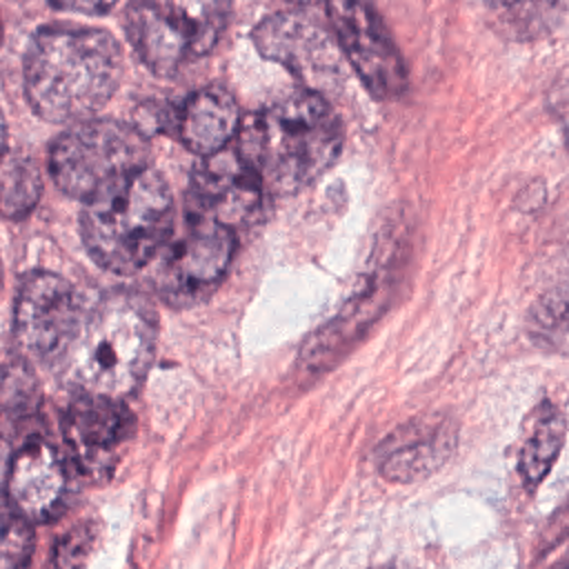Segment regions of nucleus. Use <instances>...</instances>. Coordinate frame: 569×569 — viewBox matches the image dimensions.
Wrapping results in <instances>:
<instances>
[{
    "mask_svg": "<svg viewBox=\"0 0 569 569\" xmlns=\"http://www.w3.org/2000/svg\"><path fill=\"white\" fill-rule=\"evenodd\" d=\"M327 16L336 42L371 96H400L407 87L405 62L373 7L367 0H327Z\"/></svg>",
    "mask_w": 569,
    "mask_h": 569,
    "instance_id": "9",
    "label": "nucleus"
},
{
    "mask_svg": "<svg viewBox=\"0 0 569 569\" xmlns=\"http://www.w3.org/2000/svg\"><path fill=\"white\" fill-rule=\"evenodd\" d=\"M456 447L447 418H420L398 427L380 445V473L391 482H413L436 471Z\"/></svg>",
    "mask_w": 569,
    "mask_h": 569,
    "instance_id": "14",
    "label": "nucleus"
},
{
    "mask_svg": "<svg viewBox=\"0 0 569 569\" xmlns=\"http://www.w3.org/2000/svg\"><path fill=\"white\" fill-rule=\"evenodd\" d=\"M122 78L118 40L89 27L49 24L24 53V93L49 122H82L100 111Z\"/></svg>",
    "mask_w": 569,
    "mask_h": 569,
    "instance_id": "2",
    "label": "nucleus"
},
{
    "mask_svg": "<svg viewBox=\"0 0 569 569\" xmlns=\"http://www.w3.org/2000/svg\"><path fill=\"white\" fill-rule=\"evenodd\" d=\"M287 2H293V4H313L318 0H287Z\"/></svg>",
    "mask_w": 569,
    "mask_h": 569,
    "instance_id": "28",
    "label": "nucleus"
},
{
    "mask_svg": "<svg viewBox=\"0 0 569 569\" xmlns=\"http://www.w3.org/2000/svg\"><path fill=\"white\" fill-rule=\"evenodd\" d=\"M262 182L236 149L202 158L189 187V213L216 220L236 231L251 222L262 204Z\"/></svg>",
    "mask_w": 569,
    "mask_h": 569,
    "instance_id": "12",
    "label": "nucleus"
},
{
    "mask_svg": "<svg viewBox=\"0 0 569 569\" xmlns=\"http://www.w3.org/2000/svg\"><path fill=\"white\" fill-rule=\"evenodd\" d=\"M91 529L78 527L64 536V540L58 547V567L60 569H76L87 558V551L91 547Z\"/></svg>",
    "mask_w": 569,
    "mask_h": 569,
    "instance_id": "21",
    "label": "nucleus"
},
{
    "mask_svg": "<svg viewBox=\"0 0 569 569\" xmlns=\"http://www.w3.org/2000/svg\"><path fill=\"white\" fill-rule=\"evenodd\" d=\"M62 433L76 467L96 480L109 478L133 433V416L124 400L76 396L64 409Z\"/></svg>",
    "mask_w": 569,
    "mask_h": 569,
    "instance_id": "11",
    "label": "nucleus"
},
{
    "mask_svg": "<svg viewBox=\"0 0 569 569\" xmlns=\"http://www.w3.org/2000/svg\"><path fill=\"white\" fill-rule=\"evenodd\" d=\"M236 251V231L202 218L187 216L178 238H169L160 251L156 289L171 307H189L216 289Z\"/></svg>",
    "mask_w": 569,
    "mask_h": 569,
    "instance_id": "7",
    "label": "nucleus"
},
{
    "mask_svg": "<svg viewBox=\"0 0 569 569\" xmlns=\"http://www.w3.org/2000/svg\"><path fill=\"white\" fill-rule=\"evenodd\" d=\"M553 569H569V556H567V558H562Z\"/></svg>",
    "mask_w": 569,
    "mask_h": 569,
    "instance_id": "26",
    "label": "nucleus"
},
{
    "mask_svg": "<svg viewBox=\"0 0 569 569\" xmlns=\"http://www.w3.org/2000/svg\"><path fill=\"white\" fill-rule=\"evenodd\" d=\"M7 153V122H4V113L0 109V158Z\"/></svg>",
    "mask_w": 569,
    "mask_h": 569,
    "instance_id": "25",
    "label": "nucleus"
},
{
    "mask_svg": "<svg viewBox=\"0 0 569 569\" xmlns=\"http://www.w3.org/2000/svg\"><path fill=\"white\" fill-rule=\"evenodd\" d=\"M173 196L162 173L147 167L84 202L80 233L87 253L111 273H136L173 233Z\"/></svg>",
    "mask_w": 569,
    "mask_h": 569,
    "instance_id": "4",
    "label": "nucleus"
},
{
    "mask_svg": "<svg viewBox=\"0 0 569 569\" xmlns=\"http://www.w3.org/2000/svg\"><path fill=\"white\" fill-rule=\"evenodd\" d=\"M149 160V140L136 124L89 118L53 140L49 171L60 191L87 202L113 182L147 169Z\"/></svg>",
    "mask_w": 569,
    "mask_h": 569,
    "instance_id": "5",
    "label": "nucleus"
},
{
    "mask_svg": "<svg viewBox=\"0 0 569 569\" xmlns=\"http://www.w3.org/2000/svg\"><path fill=\"white\" fill-rule=\"evenodd\" d=\"M158 340L153 302L133 289H113L87 313L51 365L78 396L124 400L147 376Z\"/></svg>",
    "mask_w": 569,
    "mask_h": 569,
    "instance_id": "1",
    "label": "nucleus"
},
{
    "mask_svg": "<svg viewBox=\"0 0 569 569\" xmlns=\"http://www.w3.org/2000/svg\"><path fill=\"white\" fill-rule=\"evenodd\" d=\"M229 18V0H129L127 36L149 71L173 76L209 53Z\"/></svg>",
    "mask_w": 569,
    "mask_h": 569,
    "instance_id": "6",
    "label": "nucleus"
},
{
    "mask_svg": "<svg viewBox=\"0 0 569 569\" xmlns=\"http://www.w3.org/2000/svg\"><path fill=\"white\" fill-rule=\"evenodd\" d=\"M118 0H49L56 9H67V11H78V13H107Z\"/></svg>",
    "mask_w": 569,
    "mask_h": 569,
    "instance_id": "22",
    "label": "nucleus"
},
{
    "mask_svg": "<svg viewBox=\"0 0 569 569\" xmlns=\"http://www.w3.org/2000/svg\"><path fill=\"white\" fill-rule=\"evenodd\" d=\"M256 49L289 69L307 91H329L340 80V56L331 33L300 11L264 18L251 33Z\"/></svg>",
    "mask_w": 569,
    "mask_h": 569,
    "instance_id": "10",
    "label": "nucleus"
},
{
    "mask_svg": "<svg viewBox=\"0 0 569 569\" xmlns=\"http://www.w3.org/2000/svg\"><path fill=\"white\" fill-rule=\"evenodd\" d=\"M493 4H498L500 9H509V11H518L522 7H527L531 0H491Z\"/></svg>",
    "mask_w": 569,
    "mask_h": 569,
    "instance_id": "24",
    "label": "nucleus"
},
{
    "mask_svg": "<svg viewBox=\"0 0 569 569\" xmlns=\"http://www.w3.org/2000/svg\"><path fill=\"white\" fill-rule=\"evenodd\" d=\"M340 144L342 131L331 104L316 91H300L244 120L236 151L262 189L293 193L333 164Z\"/></svg>",
    "mask_w": 569,
    "mask_h": 569,
    "instance_id": "3",
    "label": "nucleus"
},
{
    "mask_svg": "<svg viewBox=\"0 0 569 569\" xmlns=\"http://www.w3.org/2000/svg\"><path fill=\"white\" fill-rule=\"evenodd\" d=\"M527 325L536 345L549 351L569 353V280L538 298Z\"/></svg>",
    "mask_w": 569,
    "mask_h": 569,
    "instance_id": "18",
    "label": "nucleus"
},
{
    "mask_svg": "<svg viewBox=\"0 0 569 569\" xmlns=\"http://www.w3.org/2000/svg\"><path fill=\"white\" fill-rule=\"evenodd\" d=\"M42 196L38 162L27 151H7L0 158V216L7 220L27 218Z\"/></svg>",
    "mask_w": 569,
    "mask_h": 569,
    "instance_id": "17",
    "label": "nucleus"
},
{
    "mask_svg": "<svg viewBox=\"0 0 569 569\" xmlns=\"http://www.w3.org/2000/svg\"><path fill=\"white\" fill-rule=\"evenodd\" d=\"M565 442V418L562 413L545 402L536 409L529 427V436L525 438V445L520 449V476L522 480L533 487L547 478L551 471L560 449Z\"/></svg>",
    "mask_w": 569,
    "mask_h": 569,
    "instance_id": "16",
    "label": "nucleus"
},
{
    "mask_svg": "<svg viewBox=\"0 0 569 569\" xmlns=\"http://www.w3.org/2000/svg\"><path fill=\"white\" fill-rule=\"evenodd\" d=\"M0 40H2V20H0Z\"/></svg>",
    "mask_w": 569,
    "mask_h": 569,
    "instance_id": "30",
    "label": "nucleus"
},
{
    "mask_svg": "<svg viewBox=\"0 0 569 569\" xmlns=\"http://www.w3.org/2000/svg\"><path fill=\"white\" fill-rule=\"evenodd\" d=\"M4 485L7 500L33 525L62 511L69 480L58 451L47 440L33 438L9 458Z\"/></svg>",
    "mask_w": 569,
    "mask_h": 569,
    "instance_id": "13",
    "label": "nucleus"
},
{
    "mask_svg": "<svg viewBox=\"0 0 569 569\" xmlns=\"http://www.w3.org/2000/svg\"><path fill=\"white\" fill-rule=\"evenodd\" d=\"M38 402V380L31 367L16 356L0 358V411L24 413Z\"/></svg>",
    "mask_w": 569,
    "mask_h": 569,
    "instance_id": "19",
    "label": "nucleus"
},
{
    "mask_svg": "<svg viewBox=\"0 0 569 569\" xmlns=\"http://www.w3.org/2000/svg\"><path fill=\"white\" fill-rule=\"evenodd\" d=\"M33 551L31 522L0 496V569H27Z\"/></svg>",
    "mask_w": 569,
    "mask_h": 569,
    "instance_id": "20",
    "label": "nucleus"
},
{
    "mask_svg": "<svg viewBox=\"0 0 569 569\" xmlns=\"http://www.w3.org/2000/svg\"><path fill=\"white\" fill-rule=\"evenodd\" d=\"M87 302L76 284L51 271H31L20 280L13 331L20 349L44 362L53 365L76 336Z\"/></svg>",
    "mask_w": 569,
    "mask_h": 569,
    "instance_id": "8",
    "label": "nucleus"
},
{
    "mask_svg": "<svg viewBox=\"0 0 569 569\" xmlns=\"http://www.w3.org/2000/svg\"><path fill=\"white\" fill-rule=\"evenodd\" d=\"M558 7H562L565 11H569V0H553Z\"/></svg>",
    "mask_w": 569,
    "mask_h": 569,
    "instance_id": "27",
    "label": "nucleus"
},
{
    "mask_svg": "<svg viewBox=\"0 0 569 569\" xmlns=\"http://www.w3.org/2000/svg\"><path fill=\"white\" fill-rule=\"evenodd\" d=\"M0 289H2V258H0Z\"/></svg>",
    "mask_w": 569,
    "mask_h": 569,
    "instance_id": "29",
    "label": "nucleus"
},
{
    "mask_svg": "<svg viewBox=\"0 0 569 569\" xmlns=\"http://www.w3.org/2000/svg\"><path fill=\"white\" fill-rule=\"evenodd\" d=\"M7 467H9V451H7L4 438H2V433H0V482H2L4 476H7Z\"/></svg>",
    "mask_w": 569,
    "mask_h": 569,
    "instance_id": "23",
    "label": "nucleus"
},
{
    "mask_svg": "<svg viewBox=\"0 0 569 569\" xmlns=\"http://www.w3.org/2000/svg\"><path fill=\"white\" fill-rule=\"evenodd\" d=\"M242 124L236 98L222 87H202L176 109V131L182 144L207 158L238 136Z\"/></svg>",
    "mask_w": 569,
    "mask_h": 569,
    "instance_id": "15",
    "label": "nucleus"
}]
</instances>
